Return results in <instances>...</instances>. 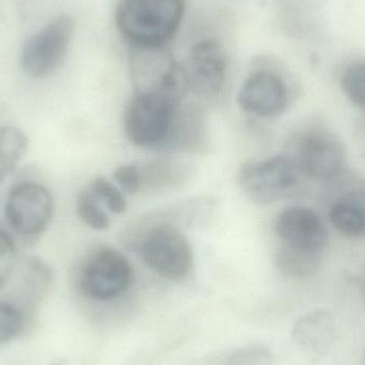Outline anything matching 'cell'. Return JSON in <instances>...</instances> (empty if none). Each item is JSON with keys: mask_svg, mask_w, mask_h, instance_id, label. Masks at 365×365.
I'll use <instances>...</instances> for the list:
<instances>
[{"mask_svg": "<svg viewBox=\"0 0 365 365\" xmlns=\"http://www.w3.org/2000/svg\"><path fill=\"white\" fill-rule=\"evenodd\" d=\"M184 70L188 89L203 98H214L227 79V53L218 41L204 38L191 46Z\"/></svg>", "mask_w": 365, "mask_h": 365, "instance_id": "10", "label": "cell"}, {"mask_svg": "<svg viewBox=\"0 0 365 365\" xmlns=\"http://www.w3.org/2000/svg\"><path fill=\"white\" fill-rule=\"evenodd\" d=\"M130 68L136 93L160 94L181 104L188 90L186 74L166 47H130Z\"/></svg>", "mask_w": 365, "mask_h": 365, "instance_id": "2", "label": "cell"}, {"mask_svg": "<svg viewBox=\"0 0 365 365\" xmlns=\"http://www.w3.org/2000/svg\"><path fill=\"white\" fill-rule=\"evenodd\" d=\"M74 34V21L68 15L51 19L24 46L21 66L29 76L44 78L61 66Z\"/></svg>", "mask_w": 365, "mask_h": 365, "instance_id": "8", "label": "cell"}, {"mask_svg": "<svg viewBox=\"0 0 365 365\" xmlns=\"http://www.w3.org/2000/svg\"><path fill=\"white\" fill-rule=\"evenodd\" d=\"M341 86L347 98L365 113V61L349 64L341 77Z\"/></svg>", "mask_w": 365, "mask_h": 365, "instance_id": "18", "label": "cell"}, {"mask_svg": "<svg viewBox=\"0 0 365 365\" xmlns=\"http://www.w3.org/2000/svg\"><path fill=\"white\" fill-rule=\"evenodd\" d=\"M24 317L13 304L0 302V345L13 340L23 330Z\"/></svg>", "mask_w": 365, "mask_h": 365, "instance_id": "20", "label": "cell"}, {"mask_svg": "<svg viewBox=\"0 0 365 365\" xmlns=\"http://www.w3.org/2000/svg\"><path fill=\"white\" fill-rule=\"evenodd\" d=\"M334 336V317L324 309L302 315L292 329V338L297 346L313 354L323 353L331 344Z\"/></svg>", "mask_w": 365, "mask_h": 365, "instance_id": "13", "label": "cell"}, {"mask_svg": "<svg viewBox=\"0 0 365 365\" xmlns=\"http://www.w3.org/2000/svg\"><path fill=\"white\" fill-rule=\"evenodd\" d=\"M55 201L51 191L36 182H21L9 191L4 217L13 232L25 242L40 240L53 219Z\"/></svg>", "mask_w": 365, "mask_h": 365, "instance_id": "4", "label": "cell"}, {"mask_svg": "<svg viewBox=\"0 0 365 365\" xmlns=\"http://www.w3.org/2000/svg\"><path fill=\"white\" fill-rule=\"evenodd\" d=\"M76 212L79 219L91 229L104 231L110 227L108 215L103 210L101 202L89 189L79 193L76 201Z\"/></svg>", "mask_w": 365, "mask_h": 365, "instance_id": "17", "label": "cell"}, {"mask_svg": "<svg viewBox=\"0 0 365 365\" xmlns=\"http://www.w3.org/2000/svg\"><path fill=\"white\" fill-rule=\"evenodd\" d=\"M140 252L148 267L168 280H182L192 267V248L184 234L171 225L152 227L141 242Z\"/></svg>", "mask_w": 365, "mask_h": 365, "instance_id": "7", "label": "cell"}, {"mask_svg": "<svg viewBox=\"0 0 365 365\" xmlns=\"http://www.w3.org/2000/svg\"><path fill=\"white\" fill-rule=\"evenodd\" d=\"M300 173L317 181L336 179L345 164V148L338 136L324 128L309 130L298 143L294 160Z\"/></svg>", "mask_w": 365, "mask_h": 365, "instance_id": "9", "label": "cell"}, {"mask_svg": "<svg viewBox=\"0 0 365 365\" xmlns=\"http://www.w3.org/2000/svg\"><path fill=\"white\" fill-rule=\"evenodd\" d=\"M330 223L349 238L365 237V187L339 197L330 206Z\"/></svg>", "mask_w": 365, "mask_h": 365, "instance_id": "14", "label": "cell"}, {"mask_svg": "<svg viewBox=\"0 0 365 365\" xmlns=\"http://www.w3.org/2000/svg\"><path fill=\"white\" fill-rule=\"evenodd\" d=\"M360 289H361L362 296H364V299L365 302V265L364 268H362L361 274H360Z\"/></svg>", "mask_w": 365, "mask_h": 365, "instance_id": "24", "label": "cell"}, {"mask_svg": "<svg viewBox=\"0 0 365 365\" xmlns=\"http://www.w3.org/2000/svg\"><path fill=\"white\" fill-rule=\"evenodd\" d=\"M185 0H121L115 25L130 47H166L179 31Z\"/></svg>", "mask_w": 365, "mask_h": 365, "instance_id": "1", "label": "cell"}, {"mask_svg": "<svg viewBox=\"0 0 365 365\" xmlns=\"http://www.w3.org/2000/svg\"><path fill=\"white\" fill-rule=\"evenodd\" d=\"M90 191L96 199L107 206L113 214H123L128 210V201L121 188L103 177L96 178L89 186Z\"/></svg>", "mask_w": 365, "mask_h": 365, "instance_id": "19", "label": "cell"}, {"mask_svg": "<svg viewBox=\"0 0 365 365\" xmlns=\"http://www.w3.org/2000/svg\"><path fill=\"white\" fill-rule=\"evenodd\" d=\"M113 180L128 195L138 193L143 188V175L136 165H122L113 171Z\"/></svg>", "mask_w": 365, "mask_h": 365, "instance_id": "23", "label": "cell"}, {"mask_svg": "<svg viewBox=\"0 0 365 365\" xmlns=\"http://www.w3.org/2000/svg\"><path fill=\"white\" fill-rule=\"evenodd\" d=\"M134 272L128 259L111 247H98L89 253L79 272L83 295L98 302L115 299L133 283Z\"/></svg>", "mask_w": 365, "mask_h": 365, "instance_id": "5", "label": "cell"}, {"mask_svg": "<svg viewBox=\"0 0 365 365\" xmlns=\"http://www.w3.org/2000/svg\"><path fill=\"white\" fill-rule=\"evenodd\" d=\"M276 233L284 246L322 255L329 244V233L323 219L312 208L292 205L276 221Z\"/></svg>", "mask_w": 365, "mask_h": 365, "instance_id": "12", "label": "cell"}, {"mask_svg": "<svg viewBox=\"0 0 365 365\" xmlns=\"http://www.w3.org/2000/svg\"><path fill=\"white\" fill-rule=\"evenodd\" d=\"M276 263L285 276L304 279L313 276L321 267L322 255L298 250L282 245L277 253Z\"/></svg>", "mask_w": 365, "mask_h": 365, "instance_id": "16", "label": "cell"}, {"mask_svg": "<svg viewBox=\"0 0 365 365\" xmlns=\"http://www.w3.org/2000/svg\"><path fill=\"white\" fill-rule=\"evenodd\" d=\"M299 168L293 158L278 155L242 164L238 182L249 199L268 205L289 192L299 181Z\"/></svg>", "mask_w": 365, "mask_h": 365, "instance_id": "6", "label": "cell"}, {"mask_svg": "<svg viewBox=\"0 0 365 365\" xmlns=\"http://www.w3.org/2000/svg\"><path fill=\"white\" fill-rule=\"evenodd\" d=\"M364 365H365V353H364Z\"/></svg>", "mask_w": 365, "mask_h": 365, "instance_id": "25", "label": "cell"}, {"mask_svg": "<svg viewBox=\"0 0 365 365\" xmlns=\"http://www.w3.org/2000/svg\"><path fill=\"white\" fill-rule=\"evenodd\" d=\"M225 365H272V354L264 345H248L232 353Z\"/></svg>", "mask_w": 365, "mask_h": 365, "instance_id": "21", "label": "cell"}, {"mask_svg": "<svg viewBox=\"0 0 365 365\" xmlns=\"http://www.w3.org/2000/svg\"><path fill=\"white\" fill-rule=\"evenodd\" d=\"M17 255L16 242L4 227H0V287L12 272L13 263Z\"/></svg>", "mask_w": 365, "mask_h": 365, "instance_id": "22", "label": "cell"}, {"mask_svg": "<svg viewBox=\"0 0 365 365\" xmlns=\"http://www.w3.org/2000/svg\"><path fill=\"white\" fill-rule=\"evenodd\" d=\"M289 101V87L284 77L269 68H262L249 75L237 96L240 108L259 118L281 115Z\"/></svg>", "mask_w": 365, "mask_h": 365, "instance_id": "11", "label": "cell"}, {"mask_svg": "<svg viewBox=\"0 0 365 365\" xmlns=\"http://www.w3.org/2000/svg\"><path fill=\"white\" fill-rule=\"evenodd\" d=\"M180 106L160 94H135L124 113V132L128 141L139 148L165 145Z\"/></svg>", "mask_w": 365, "mask_h": 365, "instance_id": "3", "label": "cell"}, {"mask_svg": "<svg viewBox=\"0 0 365 365\" xmlns=\"http://www.w3.org/2000/svg\"><path fill=\"white\" fill-rule=\"evenodd\" d=\"M28 149V138L14 125L0 128V184L16 168Z\"/></svg>", "mask_w": 365, "mask_h": 365, "instance_id": "15", "label": "cell"}]
</instances>
